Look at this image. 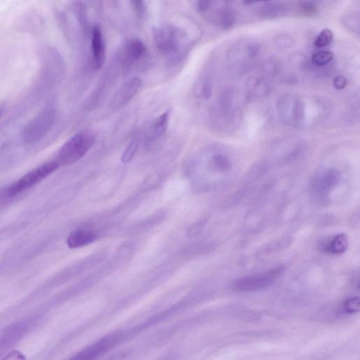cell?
<instances>
[{
  "mask_svg": "<svg viewBox=\"0 0 360 360\" xmlns=\"http://www.w3.org/2000/svg\"><path fill=\"white\" fill-rule=\"evenodd\" d=\"M260 51L259 45L253 41L241 39L236 42L227 53L226 62L230 72L240 75L250 68Z\"/></svg>",
  "mask_w": 360,
  "mask_h": 360,
  "instance_id": "cell-3",
  "label": "cell"
},
{
  "mask_svg": "<svg viewBox=\"0 0 360 360\" xmlns=\"http://www.w3.org/2000/svg\"><path fill=\"white\" fill-rule=\"evenodd\" d=\"M130 6L139 20H143L147 13V6L143 1H130Z\"/></svg>",
  "mask_w": 360,
  "mask_h": 360,
  "instance_id": "cell-27",
  "label": "cell"
},
{
  "mask_svg": "<svg viewBox=\"0 0 360 360\" xmlns=\"http://www.w3.org/2000/svg\"><path fill=\"white\" fill-rule=\"evenodd\" d=\"M263 70L269 76L278 75L282 70L281 60L277 57L271 56L263 63Z\"/></svg>",
  "mask_w": 360,
  "mask_h": 360,
  "instance_id": "cell-22",
  "label": "cell"
},
{
  "mask_svg": "<svg viewBox=\"0 0 360 360\" xmlns=\"http://www.w3.org/2000/svg\"><path fill=\"white\" fill-rule=\"evenodd\" d=\"M333 39V32L328 28L321 31L314 41V46L318 48H323L329 45Z\"/></svg>",
  "mask_w": 360,
  "mask_h": 360,
  "instance_id": "cell-25",
  "label": "cell"
},
{
  "mask_svg": "<svg viewBox=\"0 0 360 360\" xmlns=\"http://www.w3.org/2000/svg\"><path fill=\"white\" fill-rule=\"evenodd\" d=\"M285 270L279 265L262 273L239 278L233 283V288L237 291H255L269 287L278 279Z\"/></svg>",
  "mask_w": 360,
  "mask_h": 360,
  "instance_id": "cell-7",
  "label": "cell"
},
{
  "mask_svg": "<svg viewBox=\"0 0 360 360\" xmlns=\"http://www.w3.org/2000/svg\"><path fill=\"white\" fill-rule=\"evenodd\" d=\"M347 79L343 75H338L333 79V85L337 89H343L347 86Z\"/></svg>",
  "mask_w": 360,
  "mask_h": 360,
  "instance_id": "cell-33",
  "label": "cell"
},
{
  "mask_svg": "<svg viewBox=\"0 0 360 360\" xmlns=\"http://www.w3.org/2000/svg\"><path fill=\"white\" fill-rule=\"evenodd\" d=\"M115 338H103L80 351L69 360H94L114 343Z\"/></svg>",
  "mask_w": 360,
  "mask_h": 360,
  "instance_id": "cell-15",
  "label": "cell"
},
{
  "mask_svg": "<svg viewBox=\"0 0 360 360\" xmlns=\"http://www.w3.org/2000/svg\"><path fill=\"white\" fill-rule=\"evenodd\" d=\"M340 173L335 168H328L314 177L311 189L318 197H325L335 188L340 181Z\"/></svg>",
  "mask_w": 360,
  "mask_h": 360,
  "instance_id": "cell-12",
  "label": "cell"
},
{
  "mask_svg": "<svg viewBox=\"0 0 360 360\" xmlns=\"http://www.w3.org/2000/svg\"><path fill=\"white\" fill-rule=\"evenodd\" d=\"M281 79L282 82L287 84H294L297 82V77L293 74H286Z\"/></svg>",
  "mask_w": 360,
  "mask_h": 360,
  "instance_id": "cell-34",
  "label": "cell"
},
{
  "mask_svg": "<svg viewBox=\"0 0 360 360\" xmlns=\"http://www.w3.org/2000/svg\"><path fill=\"white\" fill-rule=\"evenodd\" d=\"M334 58V54L326 50L314 53L311 56V62L316 66H324L330 63Z\"/></svg>",
  "mask_w": 360,
  "mask_h": 360,
  "instance_id": "cell-23",
  "label": "cell"
},
{
  "mask_svg": "<svg viewBox=\"0 0 360 360\" xmlns=\"http://www.w3.org/2000/svg\"><path fill=\"white\" fill-rule=\"evenodd\" d=\"M146 55L144 43L139 39L129 38L122 44L118 56L123 69L127 70L140 63Z\"/></svg>",
  "mask_w": 360,
  "mask_h": 360,
  "instance_id": "cell-10",
  "label": "cell"
},
{
  "mask_svg": "<svg viewBox=\"0 0 360 360\" xmlns=\"http://www.w3.org/2000/svg\"><path fill=\"white\" fill-rule=\"evenodd\" d=\"M213 112L216 124L222 129H231L236 125L240 117V110L233 89H227L220 94Z\"/></svg>",
  "mask_w": 360,
  "mask_h": 360,
  "instance_id": "cell-5",
  "label": "cell"
},
{
  "mask_svg": "<svg viewBox=\"0 0 360 360\" xmlns=\"http://www.w3.org/2000/svg\"><path fill=\"white\" fill-rule=\"evenodd\" d=\"M288 11V6L278 1L262 3L257 8L259 15L268 19H273L285 15Z\"/></svg>",
  "mask_w": 360,
  "mask_h": 360,
  "instance_id": "cell-18",
  "label": "cell"
},
{
  "mask_svg": "<svg viewBox=\"0 0 360 360\" xmlns=\"http://www.w3.org/2000/svg\"><path fill=\"white\" fill-rule=\"evenodd\" d=\"M1 360H26V358L21 352L13 350L8 353Z\"/></svg>",
  "mask_w": 360,
  "mask_h": 360,
  "instance_id": "cell-32",
  "label": "cell"
},
{
  "mask_svg": "<svg viewBox=\"0 0 360 360\" xmlns=\"http://www.w3.org/2000/svg\"><path fill=\"white\" fill-rule=\"evenodd\" d=\"M297 96L295 94H285L278 100L276 104L278 116L285 124L291 125L295 104Z\"/></svg>",
  "mask_w": 360,
  "mask_h": 360,
  "instance_id": "cell-16",
  "label": "cell"
},
{
  "mask_svg": "<svg viewBox=\"0 0 360 360\" xmlns=\"http://www.w3.org/2000/svg\"><path fill=\"white\" fill-rule=\"evenodd\" d=\"M90 38V66L92 70L101 69L105 58V45L101 27L94 24L89 34Z\"/></svg>",
  "mask_w": 360,
  "mask_h": 360,
  "instance_id": "cell-11",
  "label": "cell"
},
{
  "mask_svg": "<svg viewBox=\"0 0 360 360\" xmlns=\"http://www.w3.org/2000/svg\"><path fill=\"white\" fill-rule=\"evenodd\" d=\"M196 9L208 22L223 30L232 28L236 22V11L224 1H198Z\"/></svg>",
  "mask_w": 360,
  "mask_h": 360,
  "instance_id": "cell-6",
  "label": "cell"
},
{
  "mask_svg": "<svg viewBox=\"0 0 360 360\" xmlns=\"http://www.w3.org/2000/svg\"><path fill=\"white\" fill-rule=\"evenodd\" d=\"M59 166L56 160L38 166L15 181L9 188V194L14 195L32 188L56 171Z\"/></svg>",
  "mask_w": 360,
  "mask_h": 360,
  "instance_id": "cell-8",
  "label": "cell"
},
{
  "mask_svg": "<svg viewBox=\"0 0 360 360\" xmlns=\"http://www.w3.org/2000/svg\"><path fill=\"white\" fill-rule=\"evenodd\" d=\"M359 309V298H351L347 300L343 304V309L345 312L352 314Z\"/></svg>",
  "mask_w": 360,
  "mask_h": 360,
  "instance_id": "cell-30",
  "label": "cell"
},
{
  "mask_svg": "<svg viewBox=\"0 0 360 360\" xmlns=\"http://www.w3.org/2000/svg\"><path fill=\"white\" fill-rule=\"evenodd\" d=\"M74 7L77 20L82 31L84 34L89 36L92 25L91 26L89 22L87 8L86 5L82 2H75Z\"/></svg>",
  "mask_w": 360,
  "mask_h": 360,
  "instance_id": "cell-21",
  "label": "cell"
},
{
  "mask_svg": "<svg viewBox=\"0 0 360 360\" xmlns=\"http://www.w3.org/2000/svg\"><path fill=\"white\" fill-rule=\"evenodd\" d=\"M346 113V119L348 122H354L356 120L359 119V99L358 96L351 99Z\"/></svg>",
  "mask_w": 360,
  "mask_h": 360,
  "instance_id": "cell-24",
  "label": "cell"
},
{
  "mask_svg": "<svg viewBox=\"0 0 360 360\" xmlns=\"http://www.w3.org/2000/svg\"><path fill=\"white\" fill-rule=\"evenodd\" d=\"M276 46L280 49H286L292 45V39L288 35H280L276 39Z\"/></svg>",
  "mask_w": 360,
  "mask_h": 360,
  "instance_id": "cell-31",
  "label": "cell"
},
{
  "mask_svg": "<svg viewBox=\"0 0 360 360\" xmlns=\"http://www.w3.org/2000/svg\"><path fill=\"white\" fill-rule=\"evenodd\" d=\"M332 111V103L321 96H297L291 126L302 129L321 122Z\"/></svg>",
  "mask_w": 360,
  "mask_h": 360,
  "instance_id": "cell-2",
  "label": "cell"
},
{
  "mask_svg": "<svg viewBox=\"0 0 360 360\" xmlns=\"http://www.w3.org/2000/svg\"><path fill=\"white\" fill-rule=\"evenodd\" d=\"M96 234L93 231L77 229L71 232L67 238V245L71 249L87 245L96 240Z\"/></svg>",
  "mask_w": 360,
  "mask_h": 360,
  "instance_id": "cell-17",
  "label": "cell"
},
{
  "mask_svg": "<svg viewBox=\"0 0 360 360\" xmlns=\"http://www.w3.org/2000/svg\"><path fill=\"white\" fill-rule=\"evenodd\" d=\"M299 8L300 11L304 15H311L318 10L317 6L314 1L300 2Z\"/></svg>",
  "mask_w": 360,
  "mask_h": 360,
  "instance_id": "cell-29",
  "label": "cell"
},
{
  "mask_svg": "<svg viewBox=\"0 0 360 360\" xmlns=\"http://www.w3.org/2000/svg\"><path fill=\"white\" fill-rule=\"evenodd\" d=\"M94 142V136L91 131H78L62 146L57 155V162L60 166H67L78 161L89 150Z\"/></svg>",
  "mask_w": 360,
  "mask_h": 360,
  "instance_id": "cell-4",
  "label": "cell"
},
{
  "mask_svg": "<svg viewBox=\"0 0 360 360\" xmlns=\"http://www.w3.org/2000/svg\"><path fill=\"white\" fill-rule=\"evenodd\" d=\"M56 112L53 109L45 110L31 120L24 128L22 139L27 143H32L43 137L51 128Z\"/></svg>",
  "mask_w": 360,
  "mask_h": 360,
  "instance_id": "cell-9",
  "label": "cell"
},
{
  "mask_svg": "<svg viewBox=\"0 0 360 360\" xmlns=\"http://www.w3.org/2000/svg\"><path fill=\"white\" fill-rule=\"evenodd\" d=\"M170 120V111L165 110L151 122L147 134V142L153 143L161 139L166 134Z\"/></svg>",
  "mask_w": 360,
  "mask_h": 360,
  "instance_id": "cell-14",
  "label": "cell"
},
{
  "mask_svg": "<svg viewBox=\"0 0 360 360\" xmlns=\"http://www.w3.org/2000/svg\"><path fill=\"white\" fill-rule=\"evenodd\" d=\"M141 86V80L138 77H133L125 81L112 96L110 103V108L117 110L126 105L134 98Z\"/></svg>",
  "mask_w": 360,
  "mask_h": 360,
  "instance_id": "cell-13",
  "label": "cell"
},
{
  "mask_svg": "<svg viewBox=\"0 0 360 360\" xmlns=\"http://www.w3.org/2000/svg\"><path fill=\"white\" fill-rule=\"evenodd\" d=\"M137 150V143L135 141H131L126 147L124 150L121 160L123 163H127L129 162L131 158L134 157L136 151Z\"/></svg>",
  "mask_w": 360,
  "mask_h": 360,
  "instance_id": "cell-28",
  "label": "cell"
},
{
  "mask_svg": "<svg viewBox=\"0 0 360 360\" xmlns=\"http://www.w3.org/2000/svg\"><path fill=\"white\" fill-rule=\"evenodd\" d=\"M248 94L254 97L260 98L268 95L269 86L266 81L260 77H251L246 82Z\"/></svg>",
  "mask_w": 360,
  "mask_h": 360,
  "instance_id": "cell-19",
  "label": "cell"
},
{
  "mask_svg": "<svg viewBox=\"0 0 360 360\" xmlns=\"http://www.w3.org/2000/svg\"><path fill=\"white\" fill-rule=\"evenodd\" d=\"M359 15L358 14H349L342 18V24L353 33H359Z\"/></svg>",
  "mask_w": 360,
  "mask_h": 360,
  "instance_id": "cell-26",
  "label": "cell"
},
{
  "mask_svg": "<svg viewBox=\"0 0 360 360\" xmlns=\"http://www.w3.org/2000/svg\"><path fill=\"white\" fill-rule=\"evenodd\" d=\"M348 240L344 233H338L331 237L323 244V250L330 254L338 255L346 251Z\"/></svg>",
  "mask_w": 360,
  "mask_h": 360,
  "instance_id": "cell-20",
  "label": "cell"
},
{
  "mask_svg": "<svg viewBox=\"0 0 360 360\" xmlns=\"http://www.w3.org/2000/svg\"><path fill=\"white\" fill-rule=\"evenodd\" d=\"M153 39L157 49L171 65L179 63L186 56L191 44L187 31L172 24L154 27Z\"/></svg>",
  "mask_w": 360,
  "mask_h": 360,
  "instance_id": "cell-1",
  "label": "cell"
}]
</instances>
